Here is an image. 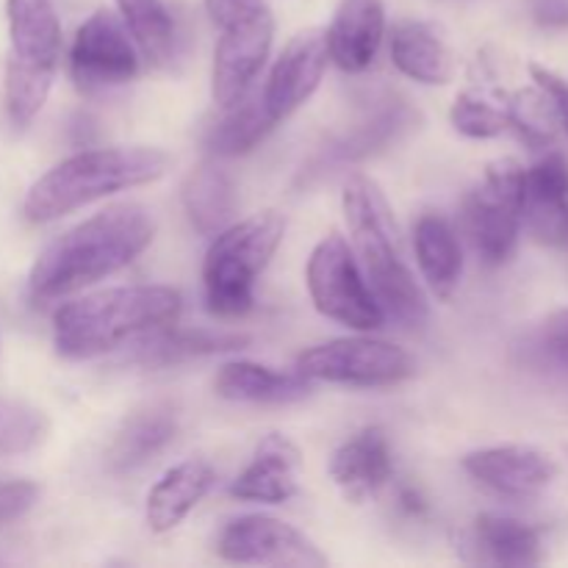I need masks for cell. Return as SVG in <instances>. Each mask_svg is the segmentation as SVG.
I'll return each mask as SVG.
<instances>
[{"mask_svg": "<svg viewBox=\"0 0 568 568\" xmlns=\"http://www.w3.org/2000/svg\"><path fill=\"white\" fill-rule=\"evenodd\" d=\"M155 236L144 205L116 203L55 239L33 264L28 288L33 300H59L114 275L136 261Z\"/></svg>", "mask_w": 568, "mask_h": 568, "instance_id": "obj_1", "label": "cell"}, {"mask_svg": "<svg viewBox=\"0 0 568 568\" xmlns=\"http://www.w3.org/2000/svg\"><path fill=\"white\" fill-rule=\"evenodd\" d=\"M342 203L349 239H353V253L383 316L408 331L425 327L427 316H430L427 297L416 283L410 266L405 264L392 209L377 183L366 175H353L344 186Z\"/></svg>", "mask_w": 568, "mask_h": 568, "instance_id": "obj_2", "label": "cell"}, {"mask_svg": "<svg viewBox=\"0 0 568 568\" xmlns=\"http://www.w3.org/2000/svg\"><path fill=\"white\" fill-rule=\"evenodd\" d=\"M181 294L170 286H120L67 303L53 316V342L70 361L98 358L144 333L172 325Z\"/></svg>", "mask_w": 568, "mask_h": 568, "instance_id": "obj_3", "label": "cell"}, {"mask_svg": "<svg viewBox=\"0 0 568 568\" xmlns=\"http://www.w3.org/2000/svg\"><path fill=\"white\" fill-rule=\"evenodd\" d=\"M166 170L170 155L155 148L83 150L55 164L28 189L22 214L31 222H53L100 197L159 181Z\"/></svg>", "mask_w": 568, "mask_h": 568, "instance_id": "obj_4", "label": "cell"}, {"mask_svg": "<svg viewBox=\"0 0 568 568\" xmlns=\"http://www.w3.org/2000/svg\"><path fill=\"white\" fill-rule=\"evenodd\" d=\"M286 236V216L277 211L253 214L222 227L203 264L205 303L211 314L236 320L253 311L255 283Z\"/></svg>", "mask_w": 568, "mask_h": 568, "instance_id": "obj_5", "label": "cell"}, {"mask_svg": "<svg viewBox=\"0 0 568 568\" xmlns=\"http://www.w3.org/2000/svg\"><path fill=\"white\" fill-rule=\"evenodd\" d=\"M9 61L6 111L14 125H31L53 89L61 55V22L50 0H6Z\"/></svg>", "mask_w": 568, "mask_h": 568, "instance_id": "obj_6", "label": "cell"}, {"mask_svg": "<svg viewBox=\"0 0 568 568\" xmlns=\"http://www.w3.org/2000/svg\"><path fill=\"white\" fill-rule=\"evenodd\" d=\"M211 22L220 28L214 50L211 92L227 109L236 103L270 59L275 39V17L264 0H205Z\"/></svg>", "mask_w": 568, "mask_h": 568, "instance_id": "obj_7", "label": "cell"}, {"mask_svg": "<svg viewBox=\"0 0 568 568\" xmlns=\"http://www.w3.org/2000/svg\"><path fill=\"white\" fill-rule=\"evenodd\" d=\"M525 209V166L516 159H497L486 166L466 197V233L486 264L499 266L514 255Z\"/></svg>", "mask_w": 568, "mask_h": 568, "instance_id": "obj_8", "label": "cell"}, {"mask_svg": "<svg viewBox=\"0 0 568 568\" xmlns=\"http://www.w3.org/2000/svg\"><path fill=\"white\" fill-rule=\"evenodd\" d=\"M308 292L316 311L353 331H377L386 322L358 258L338 233L322 239L308 258Z\"/></svg>", "mask_w": 568, "mask_h": 568, "instance_id": "obj_9", "label": "cell"}, {"mask_svg": "<svg viewBox=\"0 0 568 568\" xmlns=\"http://www.w3.org/2000/svg\"><path fill=\"white\" fill-rule=\"evenodd\" d=\"M297 372L308 381L342 386H394L416 372L414 358L403 347L381 338H333L305 349Z\"/></svg>", "mask_w": 568, "mask_h": 568, "instance_id": "obj_10", "label": "cell"}, {"mask_svg": "<svg viewBox=\"0 0 568 568\" xmlns=\"http://www.w3.org/2000/svg\"><path fill=\"white\" fill-rule=\"evenodd\" d=\"M139 72L136 44L120 17L98 9L81 28L70 48V75L83 92H103L133 81Z\"/></svg>", "mask_w": 568, "mask_h": 568, "instance_id": "obj_11", "label": "cell"}, {"mask_svg": "<svg viewBox=\"0 0 568 568\" xmlns=\"http://www.w3.org/2000/svg\"><path fill=\"white\" fill-rule=\"evenodd\" d=\"M216 552L231 564L325 568L327 558L297 527L275 516H239L216 538Z\"/></svg>", "mask_w": 568, "mask_h": 568, "instance_id": "obj_12", "label": "cell"}, {"mask_svg": "<svg viewBox=\"0 0 568 568\" xmlns=\"http://www.w3.org/2000/svg\"><path fill=\"white\" fill-rule=\"evenodd\" d=\"M327 61H331L327 39L325 31H320V28L300 31L283 48L275 67H272L270 78H266L264 92H261L272 120H286L288 114H294L320 89L327 70Z\"/></svg>", "mask_w": 568, "mask_h": 568, "instance_id": "obj_13", "label": "cell"}, {"mask_svg": "<svg viewBox=\"0 0 568 568\" xmlns=\"http://www.w3.org/2000/svg\"><path fill=\"white\" fill-rule=\"evenodd\" d=\"M464 469L486 488L514 499L538 497L558 477L552 455L527 444L475 449L464 458Z\"/></svg>", "mask_w": 568, "mask_h": 568, "instance_id": "obj_14", "label": "cell"}, {"mask_svg": "<svg viewBox=\"0 0 568 568\" xmlns=\"http://www.w3.org/2000/svg\"><path fill=\"white\" fill-rule=\"evenodd\" d=\"M536 242L568 253V164L560 153H549L525 170V209Z\"/></svg>", "mask_w": 568, "mask_h": 568, "instance_id": "obj_15", "label": "cell"}, {"mask_svg": "<svg viewBox=\"0 0 568 568\" xmlns=\"http://www.w3.org/2000/svg\"><path fill=\"white\" fill-rule=\"evenodd\" d=\"M300 466L303 453L297 444L281 433H270L255 447L253 460L244 466L242 475L231 483V494L244 503H288L300 488Z\"/></svg>", "mask_w": 568, "mask_h": 568, "instance_id": "obj_16", "label": "cell"}, {"mask_svg": "<svg viewBox=\"0 0 568 568\" xmlns=\"http://www.w3.org/2000/svg\"><path fill=\"white\" fill-rule=\"evenodd\" d=\"M394 475L392 444L383 427H364L336 449L331 460V477L349 503H366Z\"/></svg>", "mask_w": 568, "mask_h": 568, "instance_id": "obj_17", "label": "cell"}, {"mask_svg": "<svg viewBox=\"0 0 568 568\" xmlns=\"http://www.w3.org/2000/svg\"><path fill=\"white\" fill-rule=\"evenodd\" d=\"M386 37L383 0H342L325 31L327 53L344 72H364Z\"/></svg>", "mask_w": 568, "mask_h": 568, "instance_id": "obj_18", "label": "cell"}, {"mask_svg": "<svg viewBox=\"0 0 568 568\" xmlns=\"http://www.w3.org/2000/svg\"><path fill=\"white\" fill-rule=\"evenodd\" d=\"M247 344L250 336H244V333L175 327V322H172V325L136 338L131 364L144 366V369H161V366H175L183 364V361L203 358V355L233 353V349H242Z\"/></svg>", "mask_w": 568, "mask_h": 568, "instance_id": "obj_19", "label": "cell"}, {"mask_svg": "<svg viewBox=\"0 0 568 568\" xmlns=\"http://www.w3.org/2000/svg\"><path fill=\"white\" fill-rule=\"evenodd\" d=\"M216 471L209 460H183L172 466L148 494V525L153 532H170L197 508L214 488Z\"/></svg>", "mask_w": 568, "mask_h": 568, "instance_id": "obj_20", "label": "cell"}, {"mask_svg": "<svg viewBox=\"0 0 568 568\" xmlns=\"http://www.w3.org/2000/svg\"><path fill=\"white\" fill-rule=\"evenodd\" d=\"M311 383L305 375L294 372H277L272 366L253 364V361H231L222 366L214 377V392L231 403H297L308 397Z\"/></svg>", "mask_w": 568, "mask_h": 568, "instance_id": "obj_21", "label": "cell"}, {"mask_svg": "<svg viewBox=\"0 0 568 568\" xmlns=\"http://www.w3.org/2000/svg\"><path fill=\"white\" fill-rule=\"evenodd\" d=\"M392 59L403 75L442 87L455 78V53L436 26L403 20L392 31Z\"/></svg>", "mask_w": 568, "mask_h": 568, "instance_id": "obj_22", "label": "cell"}, {"mask_svg": "<svg viewBox=\"0 0 568 568\" xmlns=\"http://www.w3.org/2000/svg\"><path fill=\"white\" fill-rule=\"evenodd\" d=\"M469 544L486 564L514 568L541 564L544 552L538 527L503 514L477 516L469 532Z\"/></svg>", "mask_w": 568, "mask_h": 568, "instance_id": "obj_23", "label": "cell"}, {"mask_svg": "<svg viewBox=\"0 0 568 568\" xmlns=\"http://www.w3.org/2000/svg\"><path fill=\"white\" fill-rule=\"evenodd\" d=\"M414 244L427 286L438 297H453L460 283V272H464V253H460L458 233L449 225L447 216L436 211L422 214L414 227Z\"/></svg>", "mask_w": 568, "mask_h": 568, "instance_id": "obj_24", "label": "cell"}, {"mask_svg": "<svg viewBox=\"0 0 568 568\" xmlns=\"http://www.w3.org/2000/svg\"><path fill=\"white\" fill-rule=\"evenodd\" d=\"M181 197L189 222L203 236H216L222 227L231 225L239 205L233 175L225 166L214 164V161H205L186 178Z\"/></svg>", "mask_w": 568, "mask_h": 568, "instance_id": "obj_25", "label": "cell"}, {"mask_svg": "<svg viewBox=\"0 0 568 568\" xmlns=\"http://www.w3.org/2000/svg\"><path fill=\"white\" fill-rule=\"evenodd\" d=\"M178 416L170 405H150L136 410L120 433L114 436L109 449V464L114 471H131L136 466L148 464L153 455H159L166 444L175 442Z\"/></svg>", "mask_w": 568, "mask_h": 568, "instance_id": "obj_26", "label": "cell"}, {"mask_svg": "<svg viewBox=\"0 0 568 568\" xmlns=\"http://www.w3.org/2000/svg\"><path fill=\"white\" fill-rule=\"evenodd\" d=\"M270 109L261 92H244L233 105H227L225 116L214 125L209 136V148L214 155H242L258 148L266 133L275 128Z\"/></svg>", "mask_w": 568, "mask_h": 568, "instance_id": "obj_27", "label": "cell"}, {"mask_svg": "<svg viewBox=\"0 0 568 568\" xmlns=\"http://www.w3.org/2000/svg\"><path fill=\"white\" fill-rule=\"evenodd\" d=\"M120 20L139 53L153 67H166L175 55V22L164 0H116Z\"/></svg>", "mask_w": 568, "mask_h": 568, "instance_id": "obj_28", "label": "cell"}, {"mask_svg": "<svg viewBox=\"0 0 568 568\" xmlns=\"http://www.w3.org/2000/svg\"><path fill=\"white\" fill-rule=\"evenodd\" d=\"M455 131L469 139H494L510 131V109L508 98L488 92H460L449 111Z\"/></svg>", "mask_w": 568, "mask_h": 568, "instance_id": "obj_29", "label": "cell"}, {"mask_svg": "<svg viewBox=\"0 0 568 568\" xmlns=\"http://www.w3.org/2000/svg\"><path fill=\"white\" fill-rule=\"evenodd\" d=\"M48 436V416L14 399H0V455L37 449Z\"/></svg>", "mask_w": 568, "mask_h": 568, "instance_id": "obj_30", "label": "cell"}, {"mask_svg": "<svg viewBox=\"0 0 568 568\" xmlns=\"http://www.w3.org/2000/svg\"><path fill=\"white\" fill-rule=\"evenodd\" d=\"M527 358L538 369L568 377V305L552 311L527 338Z\"/></svg>", "mask_w": 568, "mask_h": 568, "instance_id": "obj_31", "label": "cell"}, {"mask_svg": "<svg viewBox=\"0 0 568 568\" xmlns=\"http://www.w3.org/2000/svg\"><path fill=\"white\" fill-rule=\"evenodd\" d=\"M408 122V111L403 105H388V109L377 111L375 120L364 122L355 133H349L344 142H338L333 148L331 161H355V159H364V155L375 153L381 144H386L399 128Z\"/></svg>", "mask_w": 568, "mask_h": 568, "instance_id": "obj_32", "label": "cell"}, {"mask_svg": "<svg viewBox=\"0 0 568 568\" xmlns=\"http://www.w3.org/2000/svg\"><path fill=\"white\" fill-rule=\"evenodd\" d=\"M39 486L22 477H0V527L22 519L37 505Z\"/></svg>", "mask_w": 568, "mask_h": 568, "instance_id": "obj_33", "label": "cell"}, {"mask_svg": "<svg viewBox=\"0 0 568 568\" xmlns=\"http://www.w3.org/2000/svg\"><path fill=\"white\" fill-rule=\"evenodd\" d=\"M530 75L532 81H536V87L549 98L555 116H558V122L568 133V83L541 64H530Z\"/></svg>", "mask_w": 568, "mask_h": 568, "instance_id": "obj_34", "label": "cell"}, {"mask_svg": "<svg viewBox=\"0 0 568 568\" xmlns=\"http://www.w3.org/2000/svg\"><path fill=\"white\" fill-rule=\"evenodd\" d=\"M532 17L544 28H568V0H536Z\"/></svg>", "mask_w": 568, "mask_h": 568, "instance_id": "obj_35", "label": "cell"}, {"mask_svg": "<svg viewBox=\"0 0 568 568\" xmlns=\"http://www.w3.org/2000/svg\"><path fill=\"white\" fill-rule=\"evenodd\" d=\"M397 503H399V510H403L405 516H410V519H422V516L427 514L425 497H422V494L416 491L414 486H403V488H399Z\"/></svg>", "mask_w": 568, "mask_h": 568, "instance_id": "obj_36", "label": "cell"}]
</instances>
